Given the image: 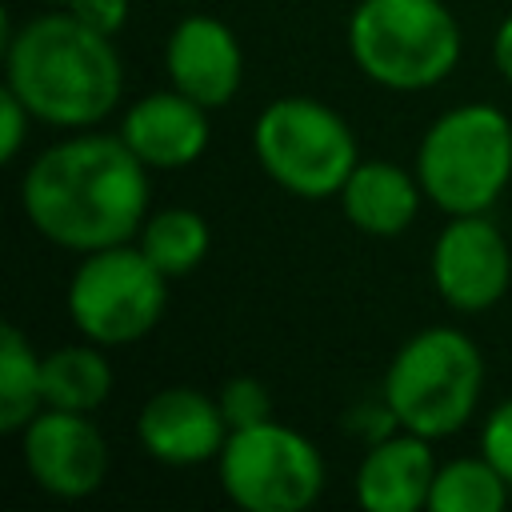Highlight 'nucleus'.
I'll return each instance as SVG.
<instances>
[{
	"label": "nucleus",
	"instance_id": "1",
	"mask_svg": "<svg viewBox=\"0 0 512 512\" xmlns=\"http://www.w3.org/2000/svg\"><path fill=\"white\" fill-rule=\"evenodd\" d=\"M148 172L120 132L80 128L28 160L20 212L48 244L76 256L128 244L152 212Z\"/></svg>",
	"mask_w": 512,
	"mask_h": 512
},
{
	"label": "nucleus",
	"instance_id": "2",
	"mask_svg": "<svg viewBox=\"0 0 512 512\" xmlns=\"http://www.w3.org/2000/svg\"><path fill=\"white\" fill-rule=\"evenodd\" d=\"M4 88L28 104L36 124L96 128L124 96L116 36L88 28L68 8L36 12L4 36Z\"/></svg>",
	"mask_w": 512,
	"mask_h": 512
},
{
	"label": "nucleus",
	"instance_id": "3",
	"mask_svg": "<svg viewBox=\"0 0 512 512\" xmlns=\"http://www.w3.org/2000/svg\"><path fill=\"white\" fill-rule=\"evenodd\" d=\"M480 396L484 352L468 332L452 324H432L408 336L392 352L380 384V400L392 424L428 440L456 436L476 416Z\"/></svg>",
	"mask_w": 512,
	"mask_h": 512
},
{
	"label": "nucleus",
	"instance_id": "4",
	"mask_svg": "<svg viewBox=\"0 0 512 512\" xmlns=\"http://www.w3.org/2000/svg\"><path fill=\"white\" fill-rule=\"evenodd\" d=\"M348 52L372 84L424 92L456 72L464 32L444 0H356Z\"/></svg>",
	"mask_w": 512,
	"mask_h": 512
},
{
	"label": "nucleus",
	"instance_id": "5",
	"mask_svg": "<svg viewBox=\"0 0 512 512\" xmlns=\"http://www.w3.org/2000/svg\"><path fill=\"white\" fill-rule=\"evenodd\" d=\"M424 200L444 216L492 212L512 184V120L496 104H456L440 112L416 148Z\"/></svg>",
	"mask_w": 512,
	"mask_h": 512
},
{
	"label": "nucleus",
	"instance_id": "6",
	"mask_svg": "<svg viewBox=\"0 0 512 512\" xmlns=\"http://www.w3.org/2000/svg\"><path fill=\"white\" fill-rule=\"evenodd\" d=\"M252 152L264 176L296 200H336L360 144L352 124L316 96H276L252 124Z\"/></svg>",
	"mask_w": 512,
	"mask_h": 512
},
{
	"label": "nucleus",
	"instance_id": "7",
	"mask_svg": "<svg viewBox=\"0 0 512 512\" xmlns=\"http://www.w3.org/2000/svg\"><path fill=\"white\" fill-rule=\"evenodd\" d=\"M68 320L76 332L100 348H124L144 340L168 308V276L136 248L108 244L84 252L68 276Z\"/></svg>",
	"mask_w": 512,
	"mask_h": 512
},
{
	"label": "nucleus",
	"instance_id": "8",
	"mask_svg": "<svg viewBox=\"0 0 512 512\" xmlns=\"http://www.w3.org/2000/svg\"><path fill=\"white\" fill-rule=\"evenodd\" d=\"M216 476L224 496L244 512H304L320 500L328 468L300 428L272 416L228 432Z\"/></svg>",
	"mask_w": 512,
	"mask_h": 512
},
{
	"label": "nucleus",
	"instance_id": "9",
	"mask_svg": "<svg viewBox=\"0 0 512 512\" xmlns=\"http://www.w3.org/2000/svg\"><path fill=\"white\" fill-rule=\"evenodd\" d=\"M436 296L456 312H488L512 288V248L488 212L448 216L428 252Z\"/></svg>",
	"mask_w": 512,
	"mask_h": 512
},
{
	"label": "nucleus",
	"instance_id": "10",
	"mask_svg": "<svg viewBox=\"0 0 512 512\" xmlns=\"http://www.w3.org/2000/svg\"><path fill=\"white\" fill-rule=\"evenodd\" d=\"M16 436L28 480L52 500H84L108 476V440L92 412L40 408Z\"/></svg>",
	"mask_w": 512,
	"mask_h": 512
},
{
	"label": "nucleus",
	"instance_id": "11",
	"mask_svg": "<svg viewBox=\"0 0 512 512\" xmlns=\"http://www.w3.org/2000/svg\"><path fill=\"white\" fill-rule=\"evenodd\" d=\"M228 420L216 396L192 384L156 388L136 412V440L148 460L168 468H192L220 456L228 440Z\"/></svg>",
	"mask_w": 512,
	"mask_h": 512
},
{
	"label": "nucleus",
	"instance_id": "12",
	"mask_svg": "<svg viewBox=\"0 0 512 512\" xmlns=\"http://www.w3.org/2000/svg\"><path fill=\"white\" fill-rule=\"evenodd\" d=\"M164 72L176 92L204 108H224L244 84V48L220 16L192 12L164 40Z\"/></svg>",
	"mask_w": 512,
	"mask_h": 512
},
{
	"label": "nucleus",
	"instance_id": "13",
	"mask_svg": "<svg viewBox=\"0 0 512 512\" xmlns=\"http://www.w3.org/2000/svg\"><path fill=\"white\" fill-rule=\"evenodd\" d=\"M208 112L212 108L196 104L192 96L168 84L160 92L136 96L124 108L116 132L152 172H180L208 152V140H212Z\"/></svg>",
	"mask_w": 512,
	"mask_h": 512
},
{
	"label": "nucleus",
	"instance_id": "14",
	"mask_svg": "<svg viewBox=\"0 0 512 512\" xmlns=\"http://www.w3.org/2000/svg\"><path fill=\"white\" fill-rule=\"evenodd\" d=\"M432 440L408 428L380 436L368 444L356 468V500L368 512H416L428 508V492L436 480Z\"/></svg>",
	"mask_w": 512,
	"mask_h": 512
},
{
	"label": "nucleus",
	"instance_id": "15",
	"mask_svg": "<svg viewBox=\"0 0 512 512\" xmlns=\"http://www.w3.org/2000/svg\"><path fill=\"white\" fill-rule=\"evenodd\" d=\"M340 212L344 220L376 240L404 236L416 224V212L424 204V188L416 180V168L408 172L396 160H360L352 176L340 188Z\"/></svg>",
	"mask_w": 512,
	"mask_h": 512
},
{
	"label": "nucleus",
	"instance_id": "16",
	"mask_svg": "<svg viewBox=\"0 0 512 512\" xmlns=\"http://www.w3.org/2000/svg\"><path fill=\"white\" fill-rule=\"evenodd\" d=\"M40 376H44V408H68V412H96L112 396V364L100 344H60L52 352H40Z\"/></svg>",
	"mask_w": 512,
	"mask_h": 512
},
{
	"label": "nucleus",
	"instance_id": "17",
	"mask_svg": "<svg viewBox=\"0 0 512 512\" xmlns=\"http://www.w3.org/2000/svg\"><path fill=\"white\" fill-rule=\"evenodd\" d=\"M136 248L168 276H188L204 264L212 248V228L196 208H156L136 232Z\"/></svg>",
	"mask_w": 512,
	"mask_h": 512
},
{
	"label": "nucleus",
	"instance_id": "18",
	"mask_svg": "<svg viewBox=\"0 0 512 512\" xmlns=\"http://www.w3.org/2000/svg\"><path fill=\"white\" fill-rule=\"evenodd\" d=\"M40 408H44L40 352L16 324H4L0 328V432L16 436Z\"/></svg>",
	"mask_w": 512,
	"mask_h": 512
},
{
	"label": "nucleus",
	"instance_id": "19",
	"mask_svg": "<svg viewBox=\"0 0 512 512\" xmlns=\"http://www.w3.org/2000/svg\"><path fill=\"white\" fill-rule=\"evenodd\" d=\"M508 492L512 484L484 452L456 456L436 468L428 512H500L508 504Z\"/></svg>",
	"mask_w": 512,
	"mask_h": 512
},
{
	"label": "nucleus",
	"instance_id": "20",
	"mask_svg": "<svg viewBox=\"0 0 512 512\" xmlns=\"http://www.w3.org/2000/svg\"><path fill=\"white\" fill-rule=\"evenodd\" d=\"M216 404H220L228 428H248V424L272 420V392L256 376H228L216 388Z\"/></svg>",
	"mask_w": 512,
	"mask_h": 512
},
{
	"label": "nucleus",
	"instance_id": "21",
	"mask_svg": "<svg viewBox=\"0 0 512 512\" xmlns=\"http://www.w3.org/2000/svg\"><path fill=\"white\" fill-rule=\"evenodd\" d=\"M480 452L504 472L512 484V396H504L480 424Z\"/></svg>",
	"mask_w": 512,
	"mask_h": 512
},
{
	"label": "nucleus",
	"instance_id": "22",
	"mask_svg": "<svg viewBox=\"0 0 512 512\" xmlns=\"http://www.w3.org/2000/svg\"><path fill=\"white\" fill-rule=\"evenodd\" d=\"M32 124H36V116L28 112V104L12 92V88H4L0 92V160H16L20 156V148H24V140H28V132H32Z\"/></svg>",
	"mask_w": 512,
	"mask_h": 512
},
{
	"label": "nucleus",
	"instance_id": "23",
	"mask_svg": "<svg viewBox=\"0 0 512 512\" xmlns=\"http://www.w3.org/2000/svg\"><path fill=\"white\" fill-rule=\"evenodd\" d=\"M72 16H80L88 28L104 32V36H116L124 24H128V12H132V0H72L68 4Z\"/></svg>",
	"mask_w": 512,
	"mask_h": 512
},
{
	"label": "nucleus",
	"instance_id": "24",
	"mask_svg": "<svg viewBox=\"0 0 512 512\" xmlns=\"http://www.w3.org/2000/svg\"><path fill=\"white\" fill-rule=\"evenodd\" d=\"M492 64H496V72H500V80L512 88V12L496 24V32H492Z\"/></svg>",
	"mask_w": 512,
	"mask_h": 512
},
{
	"label": "nucleus",
	"instance_id": "25",
	"mask_svg": "<svg viewBox=\"0 0 512 512\" xmlns=\"http://www.w3.org/2000/svg\"><path fill=\"white\" fill-rule=\"evenodd\" d=\"M36 4H44V8H68L72 0H36Z\"/></svg>",
	"mask_w": 512,
	"mask_h": 512
}]
</instances>
